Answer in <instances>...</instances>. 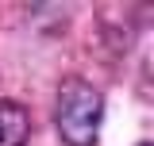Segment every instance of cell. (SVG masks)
Wrapping results in <instances>:
<instances>
[{
    "instance_id": "7a4b0ae2",
    "label": "cell",
    "mask_w": 154,
    "mask_h": 146,
    "mask_svg": "<svg viewBox=\"0 0 154 146\" xmlns=\"http://www.w3.org/2000/svg\"><path fill=\"white\" fill-rule=\"evenodd\" d=\"M31 135V115L16 100H0V146H23Z\"/></svg>"
},
{
    "instance_id": "3957f363",
    "label": "cell",
    "mask_w": 154,
    "mask_h": 146,
    "mask_svg": "<svg viewBox=\"0 0 154 146\" xmlns=\"http://www.w3.org/2000/svg\"><path fill=\"white\" fill-rule=\"evenodd\" d=\"M139 146H150V142H139Z\"/></svg>"
},
{
    "instance_id": "6da1fadb",
    "label": "cell",
    "mask_w": 154,
    "mask_h": 146,
    "mask_svg": "<svg viewBox=\"0 0 154 146\" xmlns=\"http://www.w3.org/2000/svg\"><path fill=\"white\" fill-rule=\"evenodd\" d=\"M100 119H104V96L85 85V81H66L58 89V111L54 123L66 146H96L100 135Z\"/></svg>"
}]
</instances>
